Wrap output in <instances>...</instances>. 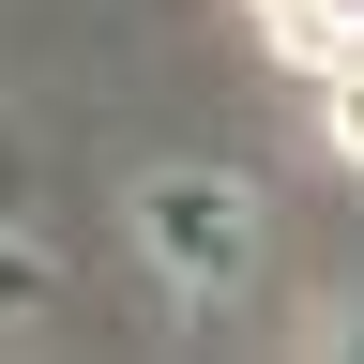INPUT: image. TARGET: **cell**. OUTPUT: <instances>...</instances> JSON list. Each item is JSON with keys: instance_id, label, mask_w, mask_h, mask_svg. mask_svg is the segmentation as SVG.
Instances as JSON below:
<instances>
[{"instance_id": "1", "label": "cell", "mask_w": 364, "mask_h": 364, "mask_svg": "<svg viewBox=\"0 0 364 364\" xmlns=\"http://www.w3.org/2000/svg\"><path fill=\"white\" fill-rule=\"evenodd\" d=\"M258 16H273V46H289V61H334V46H349L334 0H258Z\"/></svg>"}]
</instances>
